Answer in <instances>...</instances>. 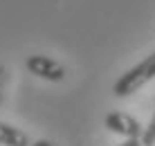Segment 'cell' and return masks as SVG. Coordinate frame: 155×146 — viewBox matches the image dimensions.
Masks as SVG:
<instances>
[{"label":"cell","mask_w":155,"mask_h":146,"mask_svg":"<svg viewBox=\"0 0 155 146\" xmlns=\"http://www.w3.org/2000/svg\"><path fill=\"white\" fill-rule=\"evenodd\" d=\"M29 146H54L50 142V139H38V142H34V144H29Z\"/></svg>","instance_id":"ba28073f"},{"label":"cell","mask_w":155,"mask_h":146,"mask_svg":"<svg viewBox=\"0 0 155 146\" xmlns=\"http://www.w3.org/2000/svg\"><path fill=\"white\" fill-rule=\"evenodd\" d=\"M104 124H106V128H108L110 133L121 135V137H126V139L142 137V133H144L142 124L137 121L135 117L126 115V112H108L106 119H104Z\"/></svg>","instance_id":"3957f363"},{"label":"cell","mask_w":155,"mask_h":146,"mask_svg":"<svg viewBox=\"0 0 155 146\" xmlns=\"http://www.w3.org/2000/svg\"><path fill=\"white\" fill-rule=\"evenodd\" d=\"M117 146H142V139L140 137H133V139H124L121 144H117Z\"/></svg>","instance_id":"52a82bcc"},{"label":"cell","mask_w":155,"mask_h":146,"mask_svg":"<svg viewBox=\"0 0 155 146\" xmlns=\"http://www.w3.org/2000/svg\"><path fill=\"white\" fill-rule=\"evenodd\" d=\"M25 65L38 79H45V81H63L65 79V68L58 61H54L52 56H45V54H31V56H27Z\"/></svg>","instance_id":"7a4b0ae2"},{"label":"cell","mask_w":155,"mask_h":146,"mask_svg":"<svg viewBox=\"0 0 155 146\" xmlns=\"http://www.w3.org/2000/svg\"><path fill=\"white\" fill-rule=\"evenodd\" d=\"M2 99H5V68L0 65V106H2Z\"/></svg>","instance_id":"8992f818"},{"label":"cell","mask_w":155,"mask_h":146,"mask_svg":"<svg viewBox=\"0 0 155 146\" xmlns=\"http://www.w3.org/2000/svg\"><path fill=\"white\" fill-rule=\"evenodd\" d=\"M0 146H29V137L20 128L0 121Z\"/></svg>","instance_id":"277c9868"},{"label":"cell","mask_w":155,"mask_h":146,"mask_svg":"<svg viewBox=\"0 0 155 146\" xmlns=\"http://www.w3.org/2000/svg\"><path fill=\"white\" fill-rule=\"evenodd\" d=\"M151 79H155V52L151 56H146L142 63H137L135 68H130L128 72L121 74L115 81L113 92H115V97H128V95L137 92L142 85H146Z\"/></svg>","instance_id":"6da1fadb"},{"label":"cell","mask_w":155,"mask_h":146,"mask_svg":"<svg viewBox=\"0 0 155 146\" xmlns=\"http://www.w3.org/2000/svg\"><path fill=\"white\" fill-rule=\"evenodd\" d=\"M140 139H142V146H155V115H153V119L148 121V126L144 128Z\"/></svg>","instance_id":"5b68a950"}]
</instances>
